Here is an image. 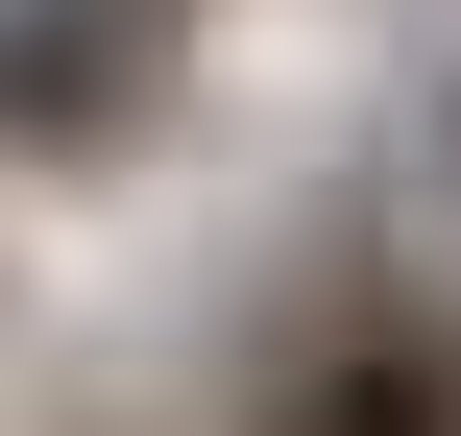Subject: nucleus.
I'll return each instance as SVG.
<instances>
[{
	"label": "nucleus",
	"mask_w": 461,
	"mask_h": 436,
	"mask_svg": "<svg viewBox=\"0 0 461 436\" xmlns=\"http://www.w3.org/2000/svg\"><path fill=\"white\" fill-rule=\"evenodd\" d=\"M438 194H461V73H438Z\"/></svg>",
	"instance_id": "obj_2"
},
{
	"label": "nucleus",
	"mask_w": 461,
	"mask_h": 436,
	"mask_svg": "<svg viewBox=\"0 0 461 436\" xmlns=\"http://www.w3.org/2000/svg\"><path fill=\"white\" fill-rule=\"evenodd\" d=\"M267 436H461V340H438V316H365L340 364L267 388Z\"/></svg>",
	"instance_id": "obj_1"
}]
</instances>
